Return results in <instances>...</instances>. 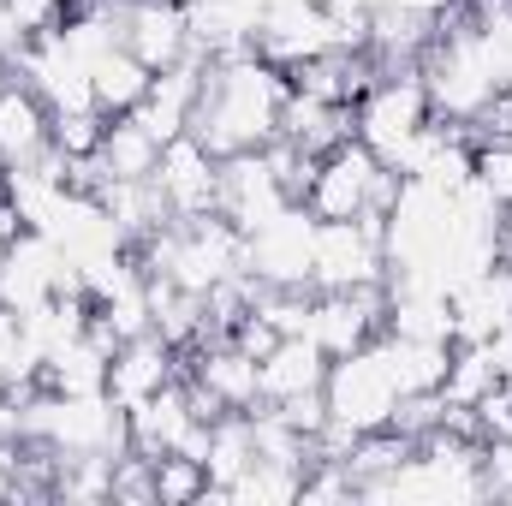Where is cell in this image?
<instances>
[{
	"mask_svg": "<svg viewBox=\"0 0 512 506\" xmlns=\"http://www.w3.org/2000/svg\"><path fill=\"white\" fill-rule=\"evenodd\" d=\"M18 233H30V227H24V215H18V209H12V197H6V191H0V251H6V245H12V239H18Z\"/></svg>",
	"mask_w": 512,
	"mask_h": 506,
	"instance_id": "44dd1931",
	"label": "cell"
},
{
	"mask_svg": "<svg viewBox=\"0 0 512 506\" xmlns=\"http://www.w3.org/2000/svg\"><path fill=\"white\" fill-rule=\"evenodd\" d=\"M120 6H131V0H120Z\"/></svg>",
	"mask_w": 512,
	"mask_h": 506,
	"instance_id": "cb8c5ba5",
	"label": "cell"
},
{
	"mask_svg": "<svg viewBox=\"0 0 512 506\" xmlns=\"http://www.w3.org/2000/svg\"><path fill=\"white\" fill-rule=\"evenodd\" d=\"M322 393H328V417H334V423H346V429H358V435L387 429L393 411H399V399H405V381H399V364H393V346L376 334L370 346L334 358V364H328V381H322Z\"/></svg>",
	"mask_w": 512,
	"mask_h": 506,
	"instance_id": "3957f363",
	"label": "cell"
},
{
	"mask_svg": "<svg viewBox=\"0 0 512 506\" xmlns=\"http://www.w3.org/2000/svg\"><path fill=\"white\" fill-rule=\"evenodd\" d=\"M102 161H108V179H155V167H161V137L143 126L137 114H120V120H108Z\"/></svg>",
	"mask_w": 512,
	"mask_h": 506,
	"instance_id": "2e32d148",
	"label": "cell"
},
{
	"mask_svg": "<svg viewBox=\"0 0 512 506\" xmlns=\"http://www.w3.org/2000/svg\"><path fill=\"white\" fill-rule=\"evenodd\" d=\"M167 381H179V352L149 328V334H137V340H126L114 358H108V399L114 405H143L149 393H161Z\"/></svg>",
	"mask_w": 512,
	"mask_h": 506,
	"instance_id": "8fae6325",
	"label": "cell"
},
{
	"mask_svg": "<svg viewBox=\"0 0 512 506\" xmlns=\"http://www.w3.org/2000/svg\"><path fill=\"white\" fill-rule=\"evenodd\" d=\"M155 191H161V203H167V215H173V221L215 215V197H221V155H215V149H203L191 131H179L173 143H161Z\"/></svg>",
	"mask_w": 512,
	"mask_h": 506,
	"instance_id": "52a82bcc",
	"label": "cell"
},
{
	"mask_svg": "<svg viewBox=\"0 0 512 506\" xmlns=\"http://www.w3.org/2000/svg\"><path fill=\"white\" fill-rule=\"evenodd\" d=\"M48 143H54V108L36 96L30 78L6 72L0 78V149H6V161L12 167H30Z\"/></svg>",
	"mask_w": 512,
	"mask_h": 506,
	"instance_id": "30bf717a",
	"label": "cell"
},
{
	"mask_svg": "<svg viewBox=\"0 0 512 506\" xmlns=\"http://www.w3.org/2000/svg\"><path fill=\"white\" fill-rule=\"evenodd\" d=\"M6 179H12V161H6V149H0V191H6Z\"/></svg>",
	"mask_w": 512,
	"mask_h": 506,
	"instance_id": "7402d4cb",
	"label": "cell"
},
{
	"mask_svg": "<svg viewBox=\"0 0 512 506\" xmlns=\"http://www.w3.org/2000/svg\"><path fill=\"white\" fill-rule=\"evenodd\" d=\"M393 197H399V173L387 167L364 137H346V143H334L316 161L304 209L316 221H358V215H387Z\"/></svg>",
	"mask_w": 512,
	"mask_h": 506,
	"instance_id": "7a4b0ae2",
	"label": "cell"
},
{
	"mask_svg": "<svg viewBox=\"0 0 512 506\" xmlns=\"http://www.w3.org/2000/svg\"><path fill=\"white\" fill-rule=\"evenodd\" d=\"M203 489H209L203 459H185V453H161L155 459V501L161 506H191L203 501Z\"/></svg>",
	"mask_w": 512,
	"mask_h": 506,
	"instance_id": "e0dca14e",
	"label": "cell"
},
{
	"mask_svg": "<svg viewBox=\"0 0 512 506\" xmlns=\"http://www.w3.org/2000/svg\"><path fill=\"white\" fill-rule=\"evenodd\" d=\"M286 72L268 66L262 54H227L203 66V90L191 108V137L215 155H245L280 137V114H286Z\"/></svg>",
	"mask_w": 512,
	"mask_h": 506,
	"instance_id": "6da1fadb",
	"label": "cell"
},
{
	"mask_svg": "<svg viewBox=\"0 0 512 506\" xmlns=\"http://www.w3.org/2000/svg\"><path fill=\"white\" fill-rule=\"evenodd\" d=\"M292 197L280 191L274 167L262 149H245V155H221V197H215V215H227L245 239H251L262 221H274Z\"/></svg>",
	"mask_w": 512,
	"mask_h": 506,
	"instance_id": "ba28073f",
	"label": "cell"
},
{
	"mask_svg": "<svg viewBox=\"0 0 512 506\" xmlns=\"http://www.w3.org/2000/svg\"><path fill=\"white\" fill-rule=\"evenodd\" d=\"M131 453H143V459H161V453H179V441H185V429L203 417L197 411V399H191V387L185 376L167 381L161 393H149L143 405H131Z\"/></svg>",
	"mask_w": 512,
	"mask_h": 506,
	"instance_id": "7c38bea8",
	"label": "cell"
},
{
	"mask_svg": "<svg viewBox=\"0 0 512 506\" xmlns=\"http://www.w3.org/2000/svg\"><path fill=\"white\" fill-rule=\"evenodd\" d=\"M149 66L131 54L126 42H114L96 66H90V90H96V108L108 114V120H120V114H137V102L149 96Z\"/></svg>",
	"mask_w": 512,
	"mask_h": 506,
	"instance_id": "9a60e30c",
	"label": "cell"
},
{
	"mask_svg": "<svg viewBox=\"0 0 512 506\" xmlns=\"http://www.w3.org/2000/svg\"><path fill=\"white\" fill-rule=\"evenodd\" d=\"M387 215L358 221H316V256H310V286L316 292H352L387 280Z\"/></svg>",
	"mask_w": 512,
	"mask_h": 506,
	"instance_id": "277c9868",
	"label": "cell"
},
{
	"mask_svg": "<svg viewBox=\"0 0 512 506\" xmlns=\"http://www.w3.org/2000/svg\"><path fill=\"white\" fill-rule=\"evenodd\" d=\"M102 137H108V114L102 108L54 114V149L60 155H102Z\"/></svg>",
	"mask_w": 512,
	"mask_h": 506,
	"instance_id": "ac0fdd59",
	"label": "cell"
},
{
	"mask_svg": "<svg viewBox=\"0 0 512 506\" xmlns=\"http://www.w3.org/2000/svg\"><path fill=\"white\" fill-rule=\"evenodd\" d=\"M60 6H84V0H60Z\"/></svg>",
	"mask_w": 512,
	"mask_h": 506,
	"instance_id": "603a6c76",
	"label": "cell"
},
{
	"mask_svg": "<svg viewBox=\"0 0 512 506\" xmlns=\"http://www.w3.org/2000/svg\"><path fill=\"white\" fill-rule=\"evenodd\" d=\"M24 48H30V30L18 24V12L0 0V66H18L24 60Z\"/></svg>",
	"mask_w": 512,
	"mask_h": 506,
	"instance_id": "ffe728a7",
	"label": "cell"
},
{
	"mask_svg": "<svg viewBox=\"0 0 512 506\" xmlns=\"http://www.w3.org/2000/svg\"><path fill=\"white\" fill-rule=\"evenodd\" d=\"M203 54H185L179 66L155 72L149 78V96L137 102V120L155 131L161 143H173L179 131H191V108H197V90H203Z\"/></svg>",
	"mask_w": 512,
	"mask_h": 506,
	"instance_id": "5bb4252c",
	"label": "cell"
},
{
	"mask_svg": "<svg viewBox=\"0 0 512 506\" xmlns=\"http://www.w3.org/2000/svg\"><path fill=\"white\" fill-rule=\"evenodd\" d=\"M310 256H316V215L304 203H286L245 239V268L262 286H310Z\"/></svg>",
	"mask_w": 512,
	"mask_h": 506,
	"instance_id": "8992f818",
	"label": "cell"
},
{
	"mask_svg": "<svg viewBox=\"0 0 512 506\" xmlns=\"http://www.w3.org/2000/svg\"><path fill=\"white\" fill-rule=\"evenodd\" d=\"M328 352L310 340V334H280L274 352L256 364V387H262V405H280V399H298V393H316L328 381Z\"/></svg>",
	"mask_w": 512,
	"mask_h": 506,
	"instance_id": "4fadbf2b",
	"label": "cell"
},
{
	"mask_svg": "<svg viewBox=\"0 0 512 506\" xmlns=\"http://www.w3.org/2000/svg\"><path fill=\"white\" fill-rule=\"evenodd\" d=\"M120 42H126L149 72L179 66L191 54V6L185 0H131Z\"/></svg>",
	"mask_w": 512,
	"mask_h": 506,
	"instance_id": "9c48e42d",
	"label": "cell"
},
{
	"mask_svg": "<svg viewBox=\"0 0 512 506\" xmlns=\"http://www.w3.org/2000/svg\"><path fill=\"white\" fill-rule=\"evenodd\" d=\"M12 12H18V24L30 30V36H42V30H54L60 18H66V6L60 0H6Z\"/></svg>",
	"mask_w": 512,
	"mask_h": 506,
	"instance_id": "d6986e66",
	"label": "cell"
},
{
	"mask_svg": "<svg viewBox=\"0 0 512 506\" xmlns=\"http://www.w3.org/2000/svg\"><path fill=\"white\" fill-rule=\"evenodd\" d=\"M435 120V108H429V90H423V72L411 66L405 78H393L382 72L376 84H370V96L358 102V137L382 155L387 167H399V155L411 149V137Z\"/></svg>",
	"mask_w": 512,
	"mask_h": 506,
	"instance_id": "5b68a950",
	"label": "cell"
}]
</instances>
